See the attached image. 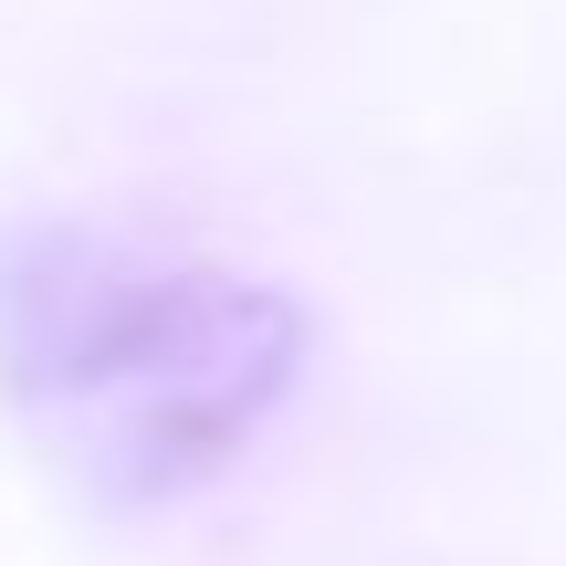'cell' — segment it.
<instances>
[{
    "instance_id": "obj_1",
    "label": "cell",
    "mask_w": 566,
    "mask_h": 566,
    "mask_svg": "<svg viewBox=\"0 0 566 566\" xmlns=\"http://www.w3.org/2000/svg\"><path fill=\"white\" fill-rule=\"evenodd\" d=\"M304 367V304L116 221L0 231V388L95 493L221 472Z\"/></svg>"
}]
</instances>
